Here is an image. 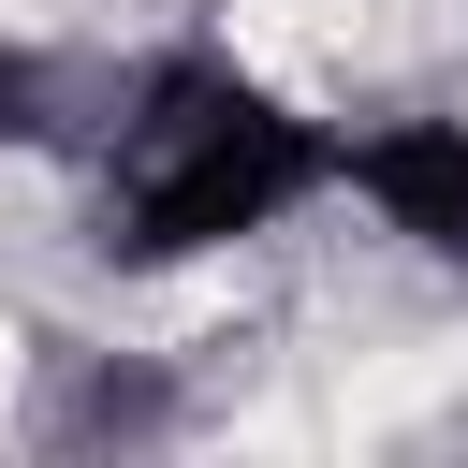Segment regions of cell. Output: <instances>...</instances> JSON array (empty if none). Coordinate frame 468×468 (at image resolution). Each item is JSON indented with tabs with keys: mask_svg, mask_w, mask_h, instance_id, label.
Returning a JSON list of instances; mask_svg holds the SVG:
<instances>
[{
	"mask_svg": "<svg viewBox=\"0 0 468 468\" xmlns=\"http://www.w3.org/2000/svg\"><path fill=\"white\" fill-rule=\"evenodd\" d=\"M336 161H351V117L292 102L263 58L234 44H176L146 73L102 88V132H88V234L117 278H176V263H234L249 234L336 205Z\"/></svg>",
	"mask_w": 468,
	"mask_h": 468,
	"instance_id": "obj_1",
	"label": "cell"
},
{
	"mask_svg": "<svg viewBox=\"0 0 468 468\" xmlns=\"http://www.w3.org/2000/svg\"><path fill=\"white\" fill-rule=\"evenodd\" d=\"M336 205H366L410 263L468 278V117H366L336 161Z\"/></svg>",
	"mask_w": 468,
	"mask_h": 468,
	"instance_id": "obj_2",
	"label": "cell"
}]
</instances>
